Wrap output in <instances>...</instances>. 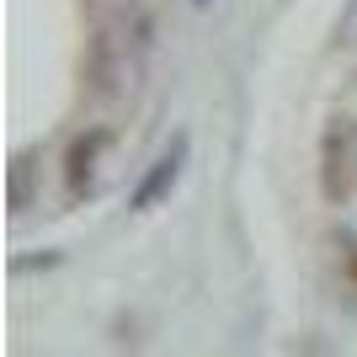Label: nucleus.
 I'll use <instances>...</instances> for the list:
<instances>
[{
  "label": "nucleus",
  "instance_id": "f03ea898",
  "mask_svg": "<svg viewBox=\"0 0 357 357\" xmlns=\"http://www.w3.org/2000/svg\"><path fill=\"white\" fill-rule=\"evenodd\" d=\"M320 192L347 203L357 192V118H336L320 134Z\"/></svg>",
  "mask_w": 357,
  "mask_h": 357
},
{
  "label": "nucleus",
  "instance_id": "423d86ee",
  "mask_svg": "<svg viewBox=\"0 0 357 357\" xmlns=\"http://www.w3.org/2000/svg\"><path fill=\"white\" fill-rule=\"evenodd\" d=\"M192 6H197V11H208V6H213V0H192Z\"/></svg>",
  "mask_w": 357,
  "mask_h": 357
},
{
  "label": "nucleus",
  "instance_id": "f257e3e1",
  "mask_svg": "<svg viewBox=\"0 0 357 357\" xmlns=\"http://www.w3.org/2000/svg\"><path fill=\"white\" fill-rule=\"evenodd\" d=\"M144 22L139 27H102L96 32V43H91V80H96V96L102 102H112V96H123V91L134 86L139 64H144L149 54V38H144Z\"/></svg>",
  "mask_w": 357,
  "mask_h": 357
},
{
  "label": "nucleus",
  "instance_id": "7ed1b4c3",
  "mask_svg": "<svg viewBox=\"0 0 357 357\" xmlns=\"http://www.w3.org/2000/svg\"><path fill=\"white\" fill-rule=\"evenodd\" d=\"M181 171H187V134H176V139H171V149H160V155L149 160V171L139 176V187H134V208H139V213L160 208L165 197L176 192Z\"/></svg>",
  "mask_w": 357,
  "mask_h": 357
},
{
  "label": "nucleus",
  "instance_id": "20e7f679",
  "mask_svg": "<svg viewBox=\"0 0 357 357\" xmlns=\"http://www.w3.org/2000/svg\"><path fill=\"white\" fill-rule=\"evenodd\" d=\"M107 149V128H91V134H80L70 144V160H64V176H70V192H91L96 187V160H102Z\"/></svg>",
  "mask_w": 357,
  "mask_h": 357
},
{
  "label": "nucleus",
  "instance_id": "39448f33",
  "mask_svg": "<svg viewBox=\"0 0 357 357\" xmlns=\"http://www.w3.org/2000/svg\"><path fill=\"white\" fill-rule=\"evenodd\" d=\"M32 197H38V160H32V155H16L11 160V213H27Z\"/></svg>",
  "mask_w": 357,
  "mask_h": 357
}]
</instances>
